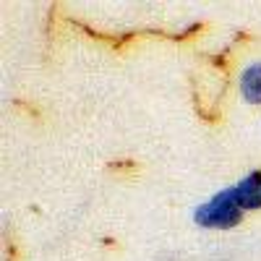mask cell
Wrapping results in <instances>:
<instances>
[{"mask_svg": "<svg viewBox=\"0 0 261 261\" xmlns=\"http://www.w3.org/2000/svg\"><path fill=\"white\" fill-rule=\"evenodd\" d=\"M241 217H243V209L238 206V201L232 199L230 188L217 191L209 201H204L199 209L193 212L196 225L212 227V230H227V227L241 222Z\"/></svg>", "mask_w": 261, "mask_h": 261, "instance_id": "obj_1", "label": "cell"}, {"mask_svg": "<svg viewBox=\"0 0 261 261\" xmlns=\"http://www.w3.org/2000/svg\"><path fill=\"white\" fill-rule=\"evenodd\" d=\"M241 94L251 105H261V63H251L241 73Z\"/></svg>", "mask_w": 261, "mask_h": 261, "instance_id": "obj_3", "label": "cell"}, {"mask_svg": "<svg viewBox=\"0 0 261 261\" xmlns=\"http://www.w3.org/2000/svg\"><path fill=\"white\" fill-rule=\"evenodd\" d=\"M232 199L238 201L243 212L248 209H261V170H253L243 180H238L235 186H230Z\"/></svg>", "mask_w": 261, "mask_h": 261, "instance_id": "obj_2", "label": "cell"}]
</instances>
